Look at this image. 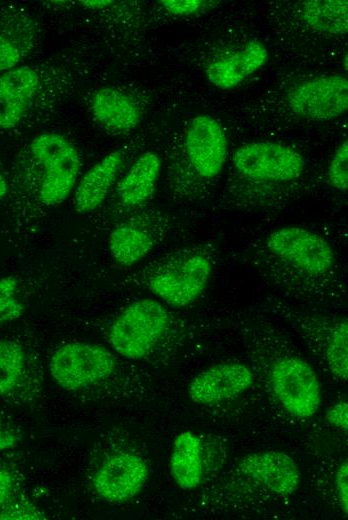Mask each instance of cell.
<instances>
[{"mask_svg":"<svg viewBox=\"0 0 348 520\" xmlns=\"http://www.w3.org/2000/svg\"><path fill=\"white\" fill-rule=\"evenodd\" d=\"M20 60V52L7 38L0 35V71L10 70Z\"/></svg>","mask_w":348,"mask_h":520,"instance_id":"27","label":"cell"},{"mask_svg":"<svg viewBox=\"0 0 348 520\" xmlns=\"http://www.w3.org/2000/svg\"><path fill=\"white\" fill-rule=\"evenodd\" d=\"M148 478L144 460L130 453L109 457L93 477L99 496L110 502H124L136 496Z\"/></svg>","mask_w":348,"mask_h":520,"instance_id":"10","label":"cell"},{"mask_svg":"<svg viewBox=\"0 0 348 520\" xmlns=\"http://www.w3.org/2000/svg\"><path fill=\"white\" fill-rule=\"evenodd\" d=\"M13 489V477L11 473L0 468V506L6 503Z\"/></svg>","mask_w":348,"mask_h":520,"instance_id":"30","label":"cell"},{"mask_svg":"<svg viewBox=\"0 0 348 520\" xmlns=\"http://www.w3.org/2000/svg\"><path fill=\"white\" fill-rule=\"evenodd\" d=\"M155 241L153 234L143 228L121 225L110 233L108 247L117 264L132 266L151 252Z\"/></svg>","mask_w":348,"mask_h":520,"instance_id":"19","label":"cell"},{"mask_svg":"<svg viewBox=\"0 0 348 520\" xmlns=\"http://www.w3.org/2000/svg\"><path fill=\"white\" fill-rule=\"evenodd\" d=\"M185 152L196 177L214 180L227 158V138L220 123L209 115L194 117L186 131Z\"/></svg>","mask_w":348,"mask_h":520,"instance_id":"9","label":"cell"},{"mask_svg":"<svg viewBox=\"0 0 348 520\" xmlns=\"http://www.w3.org/2000/svg\"><path fill=\"white\" fill-rule=\"evenodd\" d=\"M287 102L290 110L301 118L335 119L348 108V80L343 75L308 80L289 93Z\"/></svg>","mask_w":348,"mask_h":520,"instance_id":"8","label":"cell"},{"mask_svg":"<svg viewBox=\"0 0 348 520\" xmlns=\"http://www.w3.org/2000/svg\"><path fill=\"white\" fill-rule=\"evenodd\" d=\"M324 357L330 372L340 380H347L348 323L346 319L335 322Z\"/></svg>","mask_w":348,"mask_h":520,"instance_id":"22","label":"cell"},{"mask_svg":"<svg viewBox=\"0 0 348 520\" xmlns=\"http://www.w3.org/2000/svg\"><path fill=\"white\" fill-rule=\"evenodd\" d=\"M25 355L20 344L0 339V395L10 392L24 370Z\"/></svg>","mask_w":348,"mask_h":520,"instance_id":"21","label":"cell"},{"mask_svg":"<svg viewBox=\"0 0 348 520\" xmlns=\"http://www.w3.org/2000/svg\"><path fill=\"white\" fill-rule=\"evenodd\" d=\"M345 68L347 69V55L345 56Z\"/></svg>","mask_w":348,"mask_h":520,"instance_id":"34","label":"cell"},{"mask_svg":"<svg viewBox=\"0 0 348 520\" xmlns=\"http://www.w3.org/2000/svg\"><path fill=\"white\" fill-rule=\"evenodd\" d=\"M335 488L341 510L347 515L348 512V463L343 461L338 467L335 475Z\"/></svg>","mask_w":348,"mask_h":520,"instance_id":"26","label":"cell"},{"mask_svg":"<svg viewBox=\"0 0 348 520\" xmlns=\"http://www.w3.org/2000/svg\"><path fill=\"white\" fill-rule=\"evenodd\" d=\"M301 16L312 29L344 35L348 31L347 0H308L301 5Z\"/></svg>","mask_w":348,"mask_h":520,"instance_id":"20","label":"cell"},{"mask_svg":"<svg viewBox=\"0 0 348 520\" xmlns=\"http://www.w3.org/2000/svg\"><path fill=\"white\" fill-rule=\"evenodd\" d=\"M267 58L266 46L258 40H252L243 49L211 62L205 74L215 87L222 90L231 89L261 68Z\"/></svg>","mask_w":348,"mask_h":520,"instance_id":"14","label":"cell"},{"mask_svg":"<svg viewBox=\"0 0 348 520\" xmlns=\"http://www.w3.org/2000/svg\"><path fill=\"white\" fill-rule=\"evenodd\" d=\"M122 163V153L112 151L83 175L74 194V207L77 212H91L102 204Z\"/></svg>","mask_w":348,"mask_h":520,"instance_id":"15","label":"cell"},{"mask_svg":"<svg viewBox=\"0 0 348 520\" xmlns=\"http://www.w3.org/2000/svg\"><path fill=\"white\" fill-rule=\"evenodd\" d=\"M162 6L174 15H190L197 12L203 5L201 0H162Z\"/></svg>","mask_w":348,"mask_h":520,"instance_id":"28","label":"cell"},{"mask_svg":"<svg viewBox=\"0 0 348 520\" xmlns=\"http://www.w3.org/2000/svg\"><path fill=\"white\" fill-rule=\"evenodd\" d=\"M170 472L176 484L185 490L197 487L202 479L200 439L191 431L180 433L174 440Z\"/></svg>","mask_w":348,"mask_h":520,"instance_id":"18","label":"cell"},{"mask_svg":"<svg viewBox=\"0 0 348 520\" xmlns=\"http://www.w3.org/2000/svg\"><path fill=\"white\" fill-rule=\"evenodd\" d=\"M18 280L13 275L0 278V327L18 319L24 312V305L16 294Z\"/></svg>","mask_w":348,"mask_h":520,"instance_id":"23","label":"cell"},{"mask_svg":"<svg viewBox=\"0 0 348 520\" xmlns=\"http://www.w3.org/2000/svg\"><path fill=\"white\" fill-rule=\"evenodd\" d=\"M260 276L293 294L323 298L341 292L342 272L332 246L319 234L285 226L253 244L248 258Z\"/></svg>","mask_w":348,"mask_h":520,"instance_id":"1","label":"cell"},{"mask_svg":"<svg viewBox=\"0 0 348 520\" xmlns=\"http://www.w3.org/2000/svg\"><path fill=\"white\" fill-rule=\"evenodd\" d=\"M17 443L15 434L8 430L0 429V452L13 448Z\"/></svg>","mask_w":348,"mask_h":520,"instance_id":"31","label":"cell"},{"mask_svg":"<svg viewBox=\"0 0 348 520\" xmlns=\"http://www.w3.org/2000/svg\"><path fill=\"white\" fill-rule=\"evenodd\" d=\"M330 185L338 191L348 188V141L344 140L335 150L327 170Z\"/></svg>","mask_w":348,"mask_h":520,"instance_id":"24","label":"cell"},{"mask_svg":"<svg viewBox=\"0 0 348 520\" xmlns=\"http://www.w3.org/2000/svg\"><path fill=\"white\" fill-rule=\"evenodd\" d=\"M44 518L43 513L27 501L4 503L0 510L1 520H39Z\"/></svg>","mask_w":348,"mask_h":520,"instance_id":"25","label":"cell"},{"mask_svg":"<svg viewBox=\"0 0 348 520\" xmlns=\"http://www.w3.org/2000/svg\"><path fill=\"white\" fill-rule=\"evenodd\" d=\"M39 78L28 66L13 68L0 76V128L19 123L37 90Z\"/></svg>","mask_w":348,"mask_h":520,"instance_id":"13","label":"cell"},{"mask_svg":"<svg viewBox=\"0 0 348 520\" xmlns=\"http://www.w3.org/2000/svg\"><path fill=\"white\" fill-rule=\"evenodd\" d=\"M80 3H82L83 6L85 7H88V8H101V7H104V6H107L111 3H113V1H109V0H86V1H80Z\"/></svg>","mask_w":348,"mask_h":520,"instance_id":"32","label":"cell"},{"mask_svg":"<svg viewBox=\"0 0 348 520\" xmlns=\"http://www.w3.org/2000/svg\"><path fill=\"white\" fill-rule=\"evenodd\" d=\"M7 193V182L5 178L0 174V200L6 195Z\"/></svg>","mask_w":348,"mask_h":520,"instance_id":"33","label":"cell"},{"mask_svg":"<svg viewBox=\"0 0 348 520\" xmlns=\"http://www.w3.org/2000/svg\"><path fill=\"white\" fill-rule=\"evenodd\" d=\"M169 320V313L160 302L137 300L114 320L109 342L118 354L127 359L144 358L167 331Z\"/></svg>","mask_w":348,"mask_h":520,"instance_id":"3","label":"cell"},{"mask_svg":"<svg viewBox=\"0 0 348 520\" xmlns=\"http://www.w3.org/2000/svg\"><path fill=\"white\" fill-rule=\"evenodd\" d=\"M91 109L100 124L117 132L130 131L141 120V111L136 103L114 88L99 89L93 95Z\"/></svg>","mask_w":348,"mask_h":520,"instance_id":"17","label":"cell"},{"mask_svg":"<svg viewBox=\"0 0 348 520\" xmlns=\"http://www.w3.org/2000/svg\"><path fill=\"white\" fill-rule=\"evenodd\" d=\"M275 395L293 416L309 418L321 402L320 383L316 372L305 360L294 355H279L270 367Z\"/></svg>","mask_w":348,"mask_h":520,"instance_id":"6","label":"cell"},{"mask_svg":"<svg viewBox=\"0 0 348 520\" xmlns=\"http://www.w3.org/2000/svg\"><path fill=\"white\" fill-rule=\"evenodd\" d=\"M30 150L44 170L39 198L47 206L62 203L75 186L80 157L73 144L58 133H42L35 137Z\"/></svg>","mask_w":348,"mask_h":520,"instance_id":"5","label":"cell"},{"mask_svg":"<svg viewBox=\"0 0 348 520\" xmlns=\"http://www.w3.org/2000/svg\"><path fill=\"white\" fill-rule=\"evenodd\" d=\"M236 174L257 184H287L305 171V160L295 149L278 142L246 143L232 157Z\"/></svg>","mask_w":348,"mask_h":520,"instance_id":"4","label":"cell"},{"mask_svg":"<svg viewBox=\"0 0 348 520\" xmlns=\"http://www.w3.org/2000/svg\"><path fill=\"white\" fill-rule=\"evenodd\" d=\"M238 468L243 474L277 495H290L300 484L298 465L284 452L250 453L239 461Z\"/></svg>","mask_w":348,"mask_h":520,"instance_id":"12","label":"cell"},{"mask_svg":"<svg viewBox=\"0 0 348 520\" xmlns=\"http://www.w3.org/2000/svg\"><path fill=\"white\" fill-rule=\"evenodd\" d=\"M0 426H1V418H0Z\"/></svg>","mask_w":348,"mask_h":520,"instance_id":"35","label":"cell"},{"mask_svg":"<svg viewBox=\"0 0 348 520\" xmlns=\"http://www.w3.org/2000/svg\"><path fill=\"white\" fill-rule=\"evenodd\" d=\"M215 262L211 244L186 247L159 259L146 273V285L169 306L186 307L206 289Z\"/></svg>","mask_w":348,"mask_h":520,"instance_id":"2","label":"cell"},{"mask_svg":"<svg viewBox=\"0 0 348 520\" xmlns=\"http://www.w3.org/2000/svg\"><path fill=\"white\" fill-rule=\"evenodd\" d=\"M253 382L251 370L241 363H220L201 371L189 383L188 395L197 404H214L234 398Z\"/></svg>","mask_w":348,"mask_h":520,"instance_id":"11","label":"cell"},{"mask_svg":"<svg viewBox=\"0 0 348 520\" xmlns=\"http://www.w3.org/2000/svg\"><path fill=\"white\" fill-rule=\"evenodd\" d=\"M161 159L147 151L140 155L117 185V195L127 207L145 204L154 194L160 175Z\"/></svg>","mask_w":348,"mask_h":520,"instance_id":"16","label":"cell"},{"mask_svg":"<svg viewBox=\"0 0 348 520\" xmlns=\"http://www.w3.org/2000/svg\"><path fill=\"white\" fill-rule=\"evenodd\" d=\"M115 366V357L105 347L71 342L52 354L49 370L60 387L76 390L107 378Z\"/></svg>","mask_w":348,"mask_h":520,"instance_id":"7","label":"cell"},{"mask_svg":"<svg viewBox=\"0 0 348 520\" xmlns=\"http://www.w3.org/2000/svg\"><path fill=\"white\" fill-rule=\"evenodd\" d=\"M326 420L342 430L348 428V404L340 401L326 410Z\"/></svg>","mask_w":348,"mask_h":520,"instance_id":"29","label":"cell"}]
</instances>
